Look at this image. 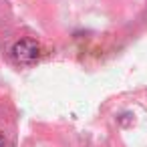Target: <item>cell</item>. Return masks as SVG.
I'll use <instances>...</instances> for the list:
<instances>
[{
  "instance_id": "obj_1",
  "label": "cell",
  "mask_w": 147,
  "mask_h": 147,
  "mask_svg": "<svg viewBox=\"0 0 147 147\" xmlns=\"http://www.w3.org/2000/svg\"><path fill=\"white\" fill-rule=\"evenodd\" d=\"M12 57L16 63L20 65H32L38 57H40V47L32 40V38H22L18 42H14L12 47Z\"/></svg>"
},
{
  "instance_id": "obj_2",
  "label": "cell",
  "mask_w": 147,
  "mask_h": 147,
  "mask_svg": "<svg viewBox=\"0 0 147 147\" xmlns=\"http://www.w3.org/2000/svg\"><path fill=\"white\" fill-rule=\"evenodd\" d=\"M0 147H4V137L0 135Z\"/></svg>"
}]
</instances>
